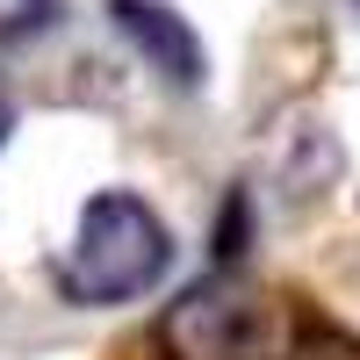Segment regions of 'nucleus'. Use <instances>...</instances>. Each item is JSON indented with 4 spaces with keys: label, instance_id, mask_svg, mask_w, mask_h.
<instances>
[{
    "label": "nucleus",
    "instance_id": "20e7f679",
    "mask_svg": "<svg viewBox=\"0 0 360 360\" xmlns=\"http://www.w3.org/2000/svg\"><path fill=\"white\" fill-rule=\"evenodd\" d=\"M8 130H15V108H8V94H0V144H8Z\"/></svg>",
    "mask_w": 360,
    "mask_h": 360
},
{
    "label": "nucleus",
    "instance_id": "7ed1b4c3",
    "mask_svg": "<svg viewBox=\"0 0 360 360\" xmlns=\"http://www.w3.org/2000/svg\"><path fill=\"white\" fill-rule=\"evenodd\" d=\"M108 15L137 44V58L152 72H166L173 86H202V44H195V29L180 22L173 8H159V0H115Z\"/></svg>",
    "mask_w": 360,
    "mask_h": 360
},
{
    "label": "nucleus",
    "instance_id": "f257e3e1",
    "mask_svg": "<svg viewBox=\"0 0 360 360\" xmlns=\"http://www.w3.org/2000/svg\"><path fill=\"white\" fill-rule=\"evenodd\" d=\"M166 259H173L166 224L137 195L108 188L79 209V231L65 252V295L72 303H137L144 288H159Z\"/></svg>",
    "mask_w": 360,
    "mask_h": 360
},
{
    "label": "nucleus",
    "instance_id": "f03ea898",
    "mask_svg": "<svg viewBox=\"0 0 360 360\" xmlns=\"http://www.w3.org/2000/svg\"><path fill=\"white\" fill-rule=\"evenodd\" d=\"M166 360H281L288 310L252 281H202L159 317Z\"/></svg>",
    "mask_w": 360,
    "mask_h": 360
}]
</instances>
